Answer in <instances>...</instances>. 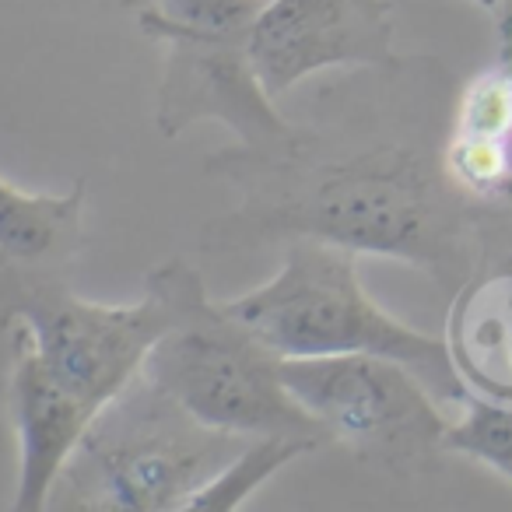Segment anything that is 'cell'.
Here are the masks:
<instances>
[{"instance_id":"cell-1","label":"cell","mask_w":512,"mask_h":512,"mask_svg":"<svg viewBox=\"0 0 512 512\" xmlns=\"http://www.w3.org/2000/svg\"><path fill=\"white\" fill-rule=\"evenodd\" d=\"M372 67L313 95L306 120L264 148L235 141L204 158L235 207L197 235L200 253L239 256L316 239L449 278L467 253V214L442 155L386 130L369 102Z\"/></svg>"},{"instance_id":"cell-2","label":"cell","mask_w":512,"mask_h":512,"mask_svg":"<svg viewBox=\"0 0 512 512\" xmlns=\"http://www.w3.org/2000/svg\"><path fill=\"white\" fill-rule=\"evenodd\" d=\"M144 288L165 306V330L144 362V379L218 432L327 446L323 428L288 393L281 355L207 295L197 267L165 260L151 267Z\"/></svg>"},{"instance_id":"cell-3","label":"cell","mask_w":512,"mask_h":512,"mask_svg":"<svg viewBox=\"0 0 512 512\" xmlns=\"http://www.w3.org/2000/svg\"><path fill=\"white\" fill-rule=\"evenodd\" d=\"M281 249L274 278L225 302L267 348L281 358L379 355L407 365L442 404L467 397L446 337L421 334L386 313L365 292L358 253L316 239H292Z\"/></svg>"},{"instance_id":"cell-4","label":"cell","mask_w":512,"mask_h":512,"mask_svg":"<svg viewBox=\"0 0 512 512\" xmlns=\"http://www.w3.org/2000/svg\"><path fill=\"white\" fill-rule=\"evenodd\" d=\"M197 421L137 376L113 397L57 477L50 509L74 512H186L190 498L246 446Z\"/></svg>"},{"instance_id":"cell-5","label":"cell","mask_w":512,"mask_h":512,"mask_svg":"<svg viewBox=\"0 0 512 512\" xmlns=\"http://www.w3.org/2000/svg\"><path fill=\"white\" fill-rule=\"evenodd\" d=\"M281 376L327 442L369 467L407 474L446 453V404L407 365L379 355L281 358Z\"/></svg>"},{"instance_id":"cell-6","label":"cell","mask_w":512,"mask_h":512,"mask_svg":"<svg viewBox=\"0 0 512 512\" xmlns=\"http://www.w3.org/2000/svg\"><path fill=\"white\" fill-rule=\"evenodd\" d=\"M137 29L165 46L162 88L155 123L162 137H179L186 127L218 120L246 148H264L292 130L249 60V29L228 25L169 22L148 8H134Z\"/></svg>"},{"instance_id":"cell-7","label":"cell","mask_w":512,"mask_h":512,"mask_svg":"<svg viewBox=\"0 0 512 512\" xmlns=\"http://www.w3.org/2000/svg\"><path fill=\"white\" fill-rule=\"evenodd\" d=\"M15 327L29 337L43 369L60 386L102 411L144 372L165 330V306L144 288L141 302L81 299L71 285L43 288L18 313Z\"/></svg>"},{"instance_id":"cell-8","label":"cell","mask_w":512,"mask_h":512,"mask_svg":"<svg viewBox=\"0 0 512 512\" xmlns=\"http://www.w3.org/2000/svg\"><path fill=\"white\" fill-rule=\"evenodd\" d=\"M249 60L271 99L323 71L393 67V8L386 0H264L249 29Z\"/></svg>"},{"instance_id":"cell-9","label":"cell","mask_w":512,"mask_h":512,"mask_svg":"<svg viewBox=\"0 0 512 512\" xmlns=\"http://www.w3.org/2000/svg\"><path fill=\"white\" fill-rule=\"evenodd\" d=\"M85 204V179L67 193H43L0 176V334L15 327L32 295L71 285L85 249Z\"/></svg>"},{"instance_id":"cell-10","label":"cell","mask_w":512,"mask_h":512,"mask_svg":"<svg viewBox=\"0 0 512 512\" xmlns=\"http://www.w3.org/2000/svg\"><path fill=\"white\" fill-rule=\"evenodd\" d=\"M11 362L4 383V407L18 442V481H15V512L50 509V495L57 477L64 474L67 460L78 442L85 439L95 421L92 407L60 386L32 351L29 337L18 327L8 330Z\"/></svg>"},{"instance_id":"cell-11","label":"cell","mask_w":512,"mask_h":512,"mask_svg":"<svg viewBox=\"0 0 512 512\" xmlns=\"http://www.w3.org/2000/svg\"><path fill=\"white\" fill-rule=\"evenodd\" d=\"M446 344L467 393L512 400V271L477 278L456 295Z\"/></svg>"},{"instance_id":"cell-12","label":"cell","mask_w":512,"mask_h":512,"mask_svg":"<svg viewBox=\"0 0 512 512\" xmlns=\"http://www.w3.org/2000/svg\"><path fill=\"white\" fill-rule=\"evenodd\" d=\"M320 446L306 439H288V435H264L249 439L197 495L190 498L186 512H235L246 505L249 495L264 488L281 467H288L299 456L316 453Z\"/></svg>"},{"instance_id":"cell-13","label":"cell","mask_w":512,"mask_h":512,"mask_svg":"<svg viewBox=\"0 0 512 512\" xmlns=\"http://www.w3.org/2000/svg\"><path fill=\"white\" fill-rule=\"evenodd\" d=\"M460 414L449 418L442 449L484 463L512 481V400H491L467 393Z\"/></svg>"},{"instance_id":"cell-14","label":"cell","mask_w":512,"mask_h":512,"mask_svg":"<svg viewBox=\"0 0 512 512\" xmlns=\"http://www.w3.org/2000/svg\"><path fill=\"white\" fill-rule=\"evenodd\" d=\"M449 134L488 137L512 144V74L484 71L463 88Z\"/></svg>"},{"instance_id":"cell-15","label":"cell","mask_w":512,"mask_h":512,"mask_svg":"<svg viewBox=\"0 0 512 512\" xmlns=\"http://www.w3.org/2000/svg\"><path fill=\"white\" fill-rule=\"evenodd\" d=\"M474 4H481V8H488V11H495L498 4H505V0H474Z\"/></svg>"}]
</instances>
